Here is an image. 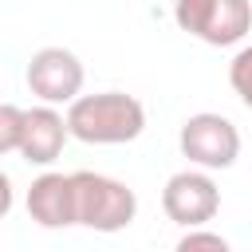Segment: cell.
Listing matches in <instances>:
<instances>
[{
	"instance_id": "cell-1",
	"label": "cell",
	"mask_w": 252,
	"mask_h": 252,
	"mask_svg": "<svg viewBox=\"0 0 252 252\" xmlns=\"http://www.w3.org/2000/svg\"><path fill=\"white\" fill-rule=\"evenodd\" d=\"M67 130L87 146H126L146 130V106L126 91L79 94L67 106Z\"/></svg>"
},
{
	"instance_id": "cell-2",
	"label": "cell",
	"mask_w": 252,
	"mask_h": 252,
	"mask_svg": "<svg viewBox=\"0 0 252 252\" xmlns=\"http://www.w3.org/2000/svg\"><path fill=\"white\" fill-rule=\"evenodd\" d=\"M75 205H79V224L91 232H122L138 217V193L106 173L94 169H75Z\"/></svg>"
},
{
	"instance_id": "cell-3",
	"label": "cell",
	"mask_w": 252,
	"mask_h": 252,
	"mask_svg": "<svg viewBox=\"0 0 252 252\" xmlns=\"http://www.w3.org/2000/svg\"><path fill=\"white\" fill-rule=\"evenodd\" d=\"M173 20L185 35L209 47H232L252 32L248 0H173Z\"/></svg>"
},
{
	"instance_id": "cell-4",
	"label": "cell",
	"mask_w": 252,
	"mask_h": 252,
	"mask_svg": "<svg viewBox=\"0 0 252 252\" xmlns=\"http://www.w3.org/2000/svg\"><path fill=\"white\" fill-rule=\"evenodd\" d=\"M177 150L181 158H189V165L197 169H232L240 158V130L213 110L189 114L177 130Z\"/></svg>"
},
{
	"instance_id": "cell-5",
	"label": "cell",
	"mask_w": 252,
	"mask_h": 252,
	"mask_svg": "<svg viewBox=\"0 0 252 252\" xmlns=\"http://www.w3.org/2000/svg\"><path fill=\"white\" fill-rule=\"evenodd\" d=\"M24 79H28V91L39 102H47V106H71L83 94L87 71H83V59L71 47H39V51H32Z\"/></svg>"
},
{
	"instance_id": "cell-6",
	"label": "cell",
	"mask_w": 252,
	"mask_h": 252,
	"mask_svg": "<svg viewBox=\"0 0 252 252\" xmlns=\"http://www.w3.org/2000/svg\"><path fill=\"white\" fill-rule=\"evenodd\" d=\"M161 209L181 228H205L220 213V189L209 169H177L161 189Z\"/></svg>"
},
{
	"instance_id": "cell-7",
	"label": "cell",
	"mask_w": 252,
	"mask_h": 252,
	"mask_svg": "<svg viewBox=\"0 0 252 252\" xmlns=\"http://www.w3.org/2000/svg\"><path fill=\"white\" fill-rule=\"evenodd\" d=\"M28 217L39 228H75L79 224V205H75V177L59 169H43L28 185Z\"/></svg>"
},
{
	"instance_id": "cell-8",
	"label": "cell",
	"mask_w": 252,
	"mask_h": 252,
	"mask_svg": "<svg viewBox=\"0 0 252 252\" xmlns=\"http://www.w3.org/2000/svg\"><path fill=\"white\" fill-rule=\"evenodd\" d=\"M67 138H71V130H67V114H59V106H47V102H39V106H32V110H24V138H20V158L28 161V165H55V158L63 154V146H67Z\"/></svg>"
},
{
	"instance_id": "cell-9",
	"label": "cell",
	"mask_w": 252,
	"mask_h": 252,
	"mask_svg": "<svg viewBox=\"0 0 252 252\" xmlns=\"http://www.w3.org/2000/svg\"><path fill=\"white\" fill-rule=\"evenodd\" d=\"M228 87H232L236 98L252 110V43H244V47L232 55V63H228Z\"/></svg>"
},
{
	"instance_id": "cell-10",
	"label": "cell",
	"mask_w": 252,
	"mask_h": 252,
	"mask_svg": "<svg viewBox=\"0 0 252 252\" xmlns=\"http://www.w3.org/2000/svg\"><path fill=\"white\" fill-rule=\"evenodd\" d=\"M20 138H24V110L12 106V102H0V158L16 154Z\"/></svg>"
},
{
	"instance_id": "cell-11",
	"label": "cell",
	"mask_w": 252,
	"mask_h": 252,
	"mask_svg": "<svg viewBox=\"0 0 252 252\" xmlns=\"http://www.w3.org/2000/svg\"><path fill=\"white\" fill-rule=\"evenodd\" d=\"M173 252H232V244L213 228H185V236L173 244Z\"/></svg>"
},
{
	"instance_id": "cell-12",
	"label": "cell",
	"mask_w": 252,
	"mask_h": 252,
	"mask_svg": "<svg viewBox=\"0 0 252 252\" xmlns=\"http://www.w3.org/2000/svg\"><path fill=\"white\" fill-rule=\"evenodd\" d=\"M12 201H16V193H12V177L0 169V220L12 213Z\"/></svg>"
}]
</instances>
